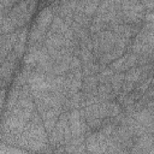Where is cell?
Segmentation results:
<instances>
[{
  "label": "cell",
  "mask_w": 154,
  "mask_h": 154,
  "mask_svg": "<svg viewBox=\"0 0 154 154\" xmlns=\"http://www.w3.org/2000/svg\"><path fill=\"white\" fill-rule=\"evenodd\" d=\"M19 58L16 55V53L12 51L4 60H1V81H2V87H6L10 84L11 78L13 76V71L17 67Z\"/></svg>",
  "instance_id": "cell-1"
},
{
  "label": "cell",
  "mask_w": 154,
  "mask_h": 154,
  "mask_svg": "<svg viewBox=\"0 0 154 154\" xmlns=\"http://www.w3.org/2000/svg\"><path fill=\"white\" fill-rule=\"evenodd\" d=\"M116 41H117V35L111 29L107 28V29L100 31L99 32V58L103 53H107L112 48H114Z\"/></svg>",
  "instance_id": "cell-2"
},
{
  "label": "cell",
  "mask_w": 154,
  "mask_h": 154,
  "mask_svg": "<svg viewBox=\"0 0 154 154\" xmlns=\"http://www.w3.org/2000/svg\"><path fill=\"white\" fill-rule=\"evenodd\" d=\"M20 29L14 30L13 32L1 35V60H4L14 48V45L17 42V38L19 36Z\"/></svg>",
  "instance_id": "cell-3"
},
{
  "label": "cell",
  "mask_w": 154,
  "mask_h": 154,
  "mask_svg": "<svg viewBox=\"0 0 154 154\" xmlns=\"http://www.w3.org/2000/svg\"><path fill=\"white\" fill-rule=\"evenodd\" d=\"M54 16H55V13H54L53 7L52 6H46L38 13V16L36 18V22H35V25L37 28H40L41 30H43V31H48L49 28H51V24L53 22Z\"/></svg>",
  "instance_id": "cell-4"
},
{
  "label": "cell",
  "mask_w": 154,
  "mask_h": 154,
  "mask_svg": "<svg viewBox=\"0 0 154 154\" xmlns=\"http://www.w3.org/2000/svg\"><path fill=\"white\" fill-rule=\"evenodd\" d=\"M69 125H70V129H71L73 137L84 135L83 130H82V119H81L79 108L69 111Z\"/></svg>",
  "instance_id": "cell-5"
},
{
  "label": "cell",
  "mask_w": 154,
  "mask_h": 154,
  "mask_svg": "<svg viewBox=\"0 0 154 154\" xmlns=\"http://www.w3.org/2000/svg\"><path fill=\"white\" fill-rule=\"evenodd\" d=\"M28 34H29V29L28 26H24L20 29L19 31V36L17 38V42L14 45V48H13V52L16 53V55L20 59L26 49V42H28Z\"/></svg>",
  "instance_id": "cell-6"
},
{
  "label": "cell",
  "mask_w": 154,
  "mask_h": 154,
  "mask_svg": "<svg viewBox=\"0 0 154 154\" xmlns=\"http://www.w3.org/2000/svg\"><path fill=\"white\" fill-rule=\"evenodd\" d=\"M97 85H99V79H97L96 75L84 76L82 79V91L83 93L94 91L97 89Z\"/></svg>",
  "instance_id": "cell-7"
},
{
  "label": "cell",
  "mask_w": 154,
  "mask_h": 154,
  "mask_svg": "<svg viewBox=\"0 0 154 154\" xmlns=\"http://www.w3.org/2000/svg\"><path fill=\"white\" fill-rule=\"evenodd\" d=\"M85 148L90 153H100V147L97 143V131H90L85 137Z\"/></svg>",
  "instance_id": "cell-8"
},
{
  "label": "cell",
  "mask_w": 154,
  "mask_h": 154,
  "mask_svg": "<svg viewBox=\"0 0 154 154\" xmlns=\"http://www.w3.org/2000/svg\"><path fill=\"white\" fill-rule=\"evenodd\" d=\"M124 79H125V72H114L113 76L111 77V85H112V89L114 91L116 95H118L122 90V85L124 83Z\"/></svg>",
  "instance_id": "cell-9"
},
{
  "label": "cell",
  "mask_w": 154,
  "mask_h": 154,
  "mask_svg": "<svg viewBox=\"0 0 154 154\" xmlns=\"http://www.w3.org/2000/svg\"><path fill=\"white\" fill-rule=\"evenodd\" d=\"M14 30H17V26L14 25L13 20L10 18V16L8 14L1 16V35L13 32Z\"/></svg>",
  "instance_id": "cell-10"
},
{
  "label": "cell",
  "mask_w": 154,
  "mask_h": 154,
  "mask_svg": "<svg viewBox=\"0 0 154 154\" xmlns=\"http://www.w3.org/2000/svg\"><path fill=\"white\" fill-rule=\"evenodd\" d=\"M91 17L87 16L84 12H78V11H75L73 13V22H76L77 24L82 25L83 28L85 29H89L90 24H91Z\"/></svg>",
  "instance_id": "cell-11"
},
{
  "label": "cell",
  "mask_w": 154,
  "mask_h": 154,
  "mask_svg": "<svg viewBox=\"0 0 154 154\" xmlns=\"http://www.w3.org/2000/svg\"><path fill=\"white\" fill-rule=\"evenodd\" d=\"M125 60H126V55L123 54L122 57H119L118 59H116L114 61L111 63L109 67L114 71V72H126L125 69Z\"/></svg>",
  "instance_id": "cell-12"
},
{
  "label": "cell",
  "mask_w": 154,
  "mask_h": 154,
  "mask_svg": "<svg viewBox=\"0 0 154 154\" xmlns=\"http://www.w3.org/2000/svg\"><path fill=\"white\" fill-rule=\"evenodd\" d=\"M114 71L111 69V67H105L102 69L96 76H97V79H99V83H109L111 82V77L113 76Z\"/></svg>",
  "instance_id": "cell-13"
},
{
  "label": "cell",
  "mask_w": 154,
  "mask_h": 154,
  "mask_svg": "<svg viewBox=\"0 0 154 154\" xmlns=\"http://www.w3.org/2000/svg\"><path fill=\"white\" fill-rule=\"evenodd\" d=\"M125 55H126V60H125V69H126V71L129 69H131V67L137 66V61H138V55L137 54L128 51L125 53Z\"/></svg>",
  "instance_id": "cell-14"
},
{
  "label": "cell",
  "mask_w": 154,
  "mask_h": 154,
  "mask_svg": "<svg viewBox=\"0 0 154 154\" xmlns=\"http://www.w3.org/2000/svg\"><path fill=\"white\" fill-rule=\"evenodd\" d=\"M57 122H58V118H47V119H43V125L47 130V132L49 134L57 125Z\"/></svg>",
  "instance_id": "cell-15"
},
{
  "label": "cell",
  "mask_w": 154,
  "mask_h": 154,
  "mask_svg": "<svg viewBox=\"0 0 154 154\" xmlns=\"http://www.w3.org/2000/svg\"><path fill=\"white\" fill-rule=\"evenodd\" d=\"M135 88H136V83H134V82H129V81H124L120 91H123V93H125V94H130L131 91H134Z\"/></svg>",
  "instance_id": "cell-16"
},
{
  "label": "cell",
  "mask_w": 154,
  "mask_h": 154,
  "mask_svg": "<svg viewBox=\"0 0 154 154\" xmlns=\"http://www.w3.org/2000/svg\"><path fill=\"white\" fill-rule=\"evenodd\" d=\"M28 2H29V11L31 13H34L36 10V6H37V1L36 0H28Z\"/></svg>",
  "instance_id": "cell-17"
},
{
  "label": "cell",
  "mask_w": 154,
  "mask_h": 154,
  "mask_svg": "<svg viewBox=\"0 0 154 154\" xmlns=\"http://www.w3.org/2000/svg\"><path fill=\"white\" fill-rule=\"evenodd\" d=\"M84 2H100V0H83Z\"/></svg>",
  "instance_id": "cell-18"
},
{
  "label": "cell",
  "mask_w": 154,
  "mask_h": 154,
  "mask_svg": "<svg viewBox=\"0 0 154 154\" xmlns=\"http://www.w3.org/2000/svg\"><path fill=\"white\" fill-rule=\"evenodd\" d=\"M65 1H69V0H60V2H65Z\"/></svg>",
  "instance_id": "cell-19"
}]
</instances>
